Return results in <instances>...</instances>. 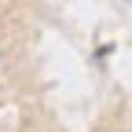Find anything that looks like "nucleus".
Wrapping results in <instances>:
<instances>
[]
</instances>
